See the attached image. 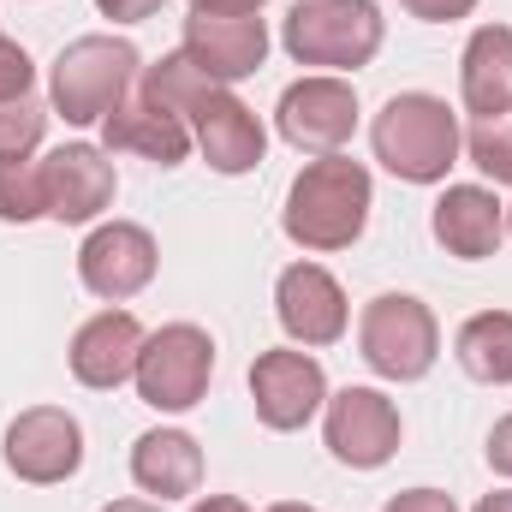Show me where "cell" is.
<instances>
[{
  "instance_id": "cell-1",
  "label": "cell",
  "mask_w": 512,
  "mask_h": 512,
  "mask_svg": "<svg viewBox=\"0 0 512 512\" xmlns=\"http://www.w3.org/2000/svg\"><path fill=\"white\" fill-rule=\"evenodd\" d=\"M370 203H376V185H370V167L352 161V155H316L292 185H286V209H280V233L298 245V251H346L364 239L370 227Z\"/></svg>"
},
{
  "instance_id": "cell-2",
  "label": "cell",
  "mask_w": 512,
  "mask_h": 512,
  "mask_svg": "<svg viewBox=\"0 0 512 512\" xmlns=\"http://www.w3.org/2000/svg\"><path fill=\"white\" fill-rule=\"evenodd\" d=\"M370 149L393 179L405 185H441L459 155H465V131H459V114L429 96V90H399L387 96L376 126H370Z\"/></svg>"
},
{
  "instance_id": "cell-3",
  "label": "cell",
  "mask_w": 512,
  "mask_h": 512,
  "mask_svg": "<svg viewBox=\"0 0 512 512\" xmlns=\"http://www.w3.org/2000/svg\"><path fill=\"white\" fill-rule=\"evenodd\" d=\"M143 78V54L126 36H78L48 72V108L66 126H102Z\"/></svg>"
},
{
  "instance_id": "cell-4",
  "label": "cell",
  "mask_w": 512,
  "mask_h": 512,
  "mask_svg": "<svg viewBox=\"0 0 512 512\" xmlns=\"http://www.w3.org/2000/svg\"><path fill=\"white\" fill-rule=\"evenodd\" d=\"M387 18L376 0H292L280 24V48L298 66L322 72H358L382 54Z\"/></svg>"
},
{
  "instance_id": "cell-5",
  "label": "cell",
  "mask_w": 512,
  "mask_h": 512,
  "mask_svg": "<svg viewBox=\"0 0 512 512\" xmlns=\"http://www.w3.org/2000/svg\"><path fill=\"white\" fill-rule=\"evenodd\" d=\"M358 358L382 382H423L441 358V328L435 310L411 292H382L358 316Z\"/></svg>"
},
{
  "instance_id": "cell-6",
  "label": "cell",
  "mask_w": 512,
  "mask_h": 512,
  "mask_svg": "<svg viewBox=\"0 0 512 512\" xmlns=\"http://www.w3.org/2000/svg\"><path fill=\"white\" fill-rule=\"evenodd\" d=\"M137 399L149 411H191L215 382V340L197 322H167L137 352Z\"/></svg>"
},
{
  "instance_id": "cell-7",
  "label": "cell",
  "mask_w": 512,
  "mask_h": 512,
  "mask_svg": "<svg viewBox=\"0 0 512 512\" xmlns=\"http://www.w3.org/2000/svg\"><path fill=\"white\" fill-rule=\"evenodd\" d=\"M274 126L298 155H340L358 131V90L334 72H310L280 90Z\"/></svg>"
},
{
  "instance_id": "cell-8",
  "label": "cell",
  "mask_w": 512,
  "mask_h": 512,
  "mask_svg": "<svg viewBox=\"0 0 512 512\" xmlns=\"http://www.w3.org/2000/svg\"><path fill=\"white\" fill-rule=\"evenodd\" d=\"M0 459L18 483H36V489H54L66 477H78L84 465V423L60 405H30L6 423V441H0Z\"/></svg>"
},
{
  "instance_id": "cell-9",
  "label": "cell",
  "mask_w": 512,
  "mask_h": 512,
  "mask_svg": "<svg viewBox=\"0 0 512 512\" xmlns=\"http://www.w3.org/2000/svg\"><path fill=\"white\" fill-rule=\"evenodd\" d=\"M399 435H405L399 405L387 399L382 387H340L322 405V441L352 471H382L387 459L399 453Z\"/></svg>"
},
{
  "instance_id": "cell-10",
  "label": "cell",
  "mask_w": 512,
  "mask_h": 512,
  "mask_svg": "<svg viewBox=\"0 0 512 512\" xmlns=\"http://www.w3.org/2000/svg\"><path fill=\"white\" fill-rule=\"evenodd\" d=\"M251 405H256V423H262V429L292 435V429H304V423L328 405V370H322L304 346L256 352V364H251Z\"/></svg>"
},
{
  "instance_id": "cell-11",
  "label": "cell",
  "mask_w": 512,
  "mask_h": 512,
  "mask_svg": "<svg viewBox=\"0 0 512 512\" xmlns=\"http://www.w3.org/2000/svg\"><path fill=\"white\" fill-rule=\"evenodd\" d=\"M120 191V173L102 143H60L42 155V203L60 227H90Z\"/></svg>"
},
{
  "instance_id": "cell-12",
  "label": "cell",
  "mask_w": 512,
  "mask_h": 512,
  "mask_svg": "<svg viewBox=\"0 0 512 512\" xmlns=\"http://www.w3.org/2000/svg\"><path fill=\"white\" fill-rule=\"evenodd\" d=\"M274 316H280V328H286L292 346L316 352V346L346 340L352 304H346V286H340L322 262H292V268H280V280H274Z\"/></svg>"
},
{
  "instance_id": "cell-13",
  "label": "cell",
  "mask_w": 512,
  "mask_h": 512,
  "mask_svg": "<svg viewBox=\"0 0 512 512\" xmlns=\"http://www.w3.org/2000/svg\"><path fill=\"white\" fill-rule=\"evenodd\" d=\"M161 268L155 251V233L137 227V221H102L84 245H78V280L84 292H96L102 304H126L137 298Z\"/></svg>"
},
{
  "instance_id": "cell-14",
  "label": "cell",
  "mask_w": 512,
  "mask_h": 512,
  "mask_svg": "<svg viewBox=\"0 0 512 512\" xmlns=\"http://www.w3.org/2000/svg\"><path fill=\"white\" fill-rule=\"evenodd\" d=\"M185 126H191V143L203 149V161H209L221 179H239V173L262 167L268 131H262V120H256L251 102H239L227 84H215V90L185 114Z\"/></svg>"
},
{
  "instance_id": "cell-15",
  "label": "cell",
  "mask_w": 512,
  "mask_h": 512,
  "mask_svg": "<svg viewBox=\"0 0 512 512\" xmlns=\"http://www.w3.org/2000/svg\"><path fill=\"white\" fill-rule=\"evenodd\" d=\"M179 48H185L215 84L233 90L239 78L262 72V60H268V24H262L256 12H191Z\"/></svg>"
},
{
  "instance_id": "cell-16",
  "label": "cell",
  "mask_w": 512,
  "mask_h": 512,
  "mask_svg": "<svg viewBox=\"0 0 512 512\" xmlns=\"http://www.w3.org/2000/svg\"><path fill=\"white\" fill-rule=\"evenodd\" d=\"M143 322L131 316V310H96L78 334H72V352H66V364H72V376L78 387H96V393H114V387H126L137 376V352H143Z\"/></svg>"
},
{
  "instance_id": "cell-17",
  "label": "cell",
  "mask_w": 512,
  "mask_h": 512,
  "mask_svg": "<svg viewBox=\"0 0 512 512\" xmlns=\"http://www.w3.org/2000/svg\"><path fill=\"white\" fill-rule=\"evenodd\" d=\"M429 233H435V245L447 256L483 262L507 239V203L489 185H447L435 197V209H429Z\"/></svg>"
},
{
  "instance_id": "cell-18",
  "label": "cell",
  "mask_w": 512,
  "mask_h": 512,
  "mask_svg": "<svg viewBox=\"0 0 512 512\" xmlns=\"http://www.w3.org/2000/svg\"><path fill=\"white\" fill-rule=\"evenodd\" d=\"M459 102L477 120H512V24H477L459 54Z\"/></svg>"
},
{
  "instance_id": "cell-19",
  "label": "cell",
  "mask_w": 512,
  "mask_h": 512,
  "mask_svg": "<svg viewBox=\"0 0 512 512\" xmlns=\"http://www.w3.org/2000/svg\"><path fill=\"white\" fill-rule=\"evenodd\" d=\"M102 149H108V155H143V161H155V167H179V161L191 155V126L131 90L126 102L102 120Z\"/></svg>"
},
{
  "instance_id": "cell-20",
  "label": "cell",
  "mask_w": 512,
  "mask_h": 512,
  "mask_svg": "<svg viewBox=\"0 0 512 512\" xmlns=\"http://www.w3.org/2000/svg\"><path fill=\"white\" fill-rule=\"evenodd\" d=\"M131 483L155 501H185L203 489V447L185 429H143L131 441Z\"/></svg>"
},
{
  "instance_id": "cell-21",
  "label": "cell",
  "mask_w": 512,
  "mask_h": 512,
  "mask_svg": "<svg viewBox=\"0 0 512 512\" xmlns=\"http://www.w3.org/2000/svg\"><path fill=\"white\" fill-rule=\"evenodd\" d=\"M453 358L471 382L483 387H512V310H477L459 340H453Z\"/></svg>"
},
{
  "instance_id": "cell-22",
  "label": "cell",
  "mask_w": 512,
  "mask_h": 512,
  "mask_svg": "<svg viewBox=\"0 0 512 512\" xmlns=\"http://www.w3.org/2000/svg\"><path fill=\"white\" fill-rule=\"evenodd\" d=\"M215 90V78L185 54V48H173V54H161L155 66H143V78H137V96H149L155 108H167V114H191L203 96Z\"/></svg>"
},
{
  "instance_id": "cell-23",
  "label": "cell",
  "mask_w": 512,
  "mask_h": 512,
  "mask_svg": "<svg viewBox=\"0 0 512 512\" xmlns=\"http://www.w3.org/2000/svg\"><path fill=\"white\" fill-rule=\"evenodd\" d=\"M0 221H12V227L48 221V203H42V161H30V155H0Z\"/></svg>"
},
{
  "instance_id": "cell-24",
  "label": "cell",
  "mask_w": 512,
  "mask_h": 512,
  "mask_svg": "<svg viewBox=\"0 0 512 512\" xmlns=\"http://www.w3.org/2000/svg\"><path fill=\"white\" fill-rule=\"evenodd\" d=\"M465 155L483 179L512 185V120H477L471 137H465Z\"/></svg>"
},
{
  "instance_id": "cell-25",
  "label": "cell",
  "mask_w": 512,
  "mask_h": 512,
  "mask_svg": "<svg viewBox=\"0 0 512 512\" xmlns=\"http://www.w3.org/2000/svg\"><path fill=\"white\" fill-rule=\"evenodd\" d=\"M48 131V108L36 96H12L0 102V155H30Z\"/></svg>"
},
{
  "instance_id": "cell-26",
  "label": "cell",
  "mask_w": 512,
  "mask_h": 512,
  "mask_svg": "<svg viewBox=\"0 0 512 512\" xmlns=\"http://www.w3.org/2000/svg\"><path fill=\"white\" fill-rule=\"evenodd\" d=\"M12 96H36V66L12 36H0V102H12Z\"/></svg>"
},
{
  "instance_id": "cell-27",
  "label": "cell",
  "mask_w": 512,
  "mask_h": 512,
  "mask_svg": "<svg viewBox=\"0 0 512 512\" xmlns=\"http://www.w3.org/2000/svg\"><path fill=\"white\" fill-rule=\"evenodd\" d=\"M411 18H423V24H453V18H471L477 12V0H399Z\"/></svg>"
},
{
  "instance_id": "cell-28",
  "label": "cell",
  "mask_w": 512,
  "mask_h": 512,
  "mask_svg": "<svg viewBox=\"0 0 512 512\" xmlns=\"http://www.w3.org/2000/svg\"><path fill=\"white\" fill-rule=\"evenodd\" d=\"M382 512H459L447 489H399Z\"/></svg>"
},
{
  "instance_id": "cell-29",
  "label": "cell",
  "mask_w": 512,
  "mask_h": 512,
  "mask_svg": "<svg viewBox=\"0 0 512 512\" xmlns=\"http://www.w3.org/2000/svg\"><path fill=\"white\" fill-rule=\"evenodd\" d=\"M167 0H96V12L102 18H114V24H143V18H155Z\"/></svg>"
},
{
  "instance_id": "cell-30",
  "label": "cell",
  "mask_w": 512,
  "mask_h": 512,
  "mask_svg": "<svg viewBox=\"0 0 512 512\" xmlns=\"http://www.w3.org/2000/svg\"><path fill=\"white\" fill-rule=\"evenodd\" d=\"M483 453H489V465H495L501 477H512V411L489 429V447H483Z\"/></svg>"
},
{
  "instance_id": "cell-31",
  "label": "cell",
  "mask_w": 512,
  "mask_h": 512,
  "mask_svg": "<svg viewBox=\"0 0 512 512\" xmlns=\"http://www.w3.org/2000/svg\"><path fill=\"white\" fill-rule=\"evenodd\" d=\"M268 0H191V12H262Z\"/></svg>"
},
{
  "instance_id": "cell-32",
  "label": "cell",
  "mask_w": 512,
  "mask_h": 512,
  "mask_svg": "<svg viewBox=\"0 0 512 512\" xmlns=\"http://www.w3.org/2000/svg\"><path fill=\"white\" fill-rule=\"evenodd\" d=\"M191 512H251V507H245L239 495H203V501H197Z\"/></svg>"
},
{
  "instance_id": "cell-33",
  "label": "cell",
  "mask_w": 512,
  "mask_h": 512,
  "mask_svg": "<svg viewBox=\"0 0 512 512\" xmlns=\"http://www.w3.org/2000/svg\"><path fill=\"white\" fill-rule=\"evenodd\" d=\"M477 512H512V489H495V495H483Z\"/></svg>"
},
{
  "instance_id": "cell-34",
  "label": "cell",
  "mask_w": 512,
  "mask_h": 512,
  "mask_svg": "<svg viewBox=\"0 0 512 512\" xmlns=\"http://www.w3.org/2000/svg\"><path fill=\"white\" fill-rule=\"evenodd\" d=\"M102 512H161V507L155 501H108Z\"/></svg>"
},
{
  "instance_id": "cell-35",
  "label": "cell",
  "mask_w": 512,
  "mask_h": 512,
  "mask_svg": "<svg viewBox=\"0 0 512 512\" xmlns=\"http://www.w3.org/2000/svg\"><path fill=\"white\" fill-rule=\"evenodd\" d=\"M268 512H316V507H310V501H274Z\"/></svg>"
},
{
  "instance_id": "cell-36",
  "label": "cell",
  "mask_w": 512,
  "mask_h": 512,
  "mask_svg": "<svg viewBox=\"0 0 512 512\" xmlns=\"http://www.w3.org/2000/svg\"><path fill=\"white\" fill-rule=\"evenodd\" d=\"M507 239H512V203H507Z\"/></svg>"
}]
</instances>
